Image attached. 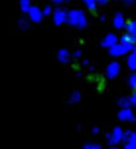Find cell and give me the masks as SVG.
Returning a JSON list of instances; mask_svg holds the SVG:
<instances>
[{"mask_svg": "<svg viewBox=\"0 0 136 149\" xmlns=\"http://www.w3.org/2000/svg\"><path fill=\"white\" fill-rule=\"evenodd\" d=\"M66 22L78 28V29H82L88 25V21H86V15L84 13V10L81 9H72L70 12H67V19Z\"/></svg>", "mask_w": 136, "mask_h": 149, "instance_id": "6da1fadb", "label": "cell"}, {"mask_svg": "<svg viewBox=\"0 0 136 149\" xmlns=\"http://www.w3.org/2000/svg\"><path fill=\"white\" fill-rule=\"evenodd\" d=\"M133 45H135V44H123V42H120V44L111 45L108 50H110V54H111V56L117 57V56H121V54L129 53L130 50H133Z\"/></svg>", "mask_w": 136, "mask_h": 149, "instance_id": "7a4b0ae2", "label": "cell"}, {"mask_svg": "<svg viewBox=\"0 0 136 149\" xmlns=\"http://www.w3.org/2000/svg\"><path fill=\"white\" fill-rule=\"evenodd\" d=\"M121 140H123V130H121V127H114L111 133H107V142L111 146H116Z\"/></svg>", "mask_w": 136, "mask_h": 149, "instance_id": "3957f363", "label": "cell"}, {"mask_svg": "<svg viewBox=\"0 0 136 149\" xmlns=\"http://www.w3.org/2000/svg\"><path fill=\"white\" fill-rule=\"evenodd\" d=\"M27 13H28L31 22H34V24H38V22L43 19V16H44V13H43V12L40 10V8H37V6H31Z\"/></svg>", "mask_w": 136, "mask_h": 149, "instance_id": "277c9868", "label": "cell"}, {"mask_svg": "<svg viewBox=\"0 0 136 149\" xmlns=\"http://www.w3.org/2000/svg\"><path fill=\"white\" fill-rule=\"evenodd\" d=\"M66 19H67V12L64 9L59 8V9L54 10V13H53V22H54V25H61V24L66 22Z\"/></svg>", "mask_w": 136, "mask_h": 149, "instance_id": "5b68a950", "label": "cell"}, {"mask_svg": "<svg viewBox=\"0 0 136 149\" xmlns=\"http://www.w3.org/2000/svg\"><path fill=\"white\" fill-rule=\"evenodd\" d=\"M119 120L120 121H135V114L129 107H121V110L119 111Z\"/></svg>", "mask_w": 136, "mask_h": 149, "instance_id": "8992f818", "label": "cell"}, {"mask_svg": "<svg viewBox=\"0 0 136 149\" xmlns=\"http://www.w3.org/2000/svg\"><path fill=\"white\" fill-rule=\"evenodd\" d=\"M119 73H120V63L119 61H111L107 67V78L114 79L116 76H119Z\"/></svg>", "mask_w": 136, "mask_h": 149, "instance_id": "52a82bcc", "label": "cell"}, {"mask_svg": "<svg viewBox=\"0 0 136 149\" xmlns=\"http://www.w3.org/2000/svg\"><path fill=\"white\" fill-rule=\"evenodd\" d=\"M114 44H117V35L116 34H107L104 37V40L101 41V45L103 47H107V48H110Z\"/></svg>", "mask_w": 136, "mask_h": 149, "instance_id": "ba28073f", "label": "cell"}, {"mask_svg": "<svg viewBox=\"0 0 136 149\" xmlns=\"http://www.w3.org/2000/svg\"><path fill=\"white\" fill-rule=\"evenodd\" d=\"M113 25H114V28H117V29H121V28H124V25H126V21H124V16H123V13H117L114 18H113Z\"/></svg>", "mask_w": 136, "mask_h": 149, "instance_id": "9c48e42d", "label": "cell"}, {"mask_svg": "<svg viewBox=\"0 0 136 149\" xmlns=\"http://www.w3.org/2000/svg\"><path fill=\"white\" fill-rule=\"evenodd\" d=\"M126 149H136V132H130L127 140L124 142Z\"/></svg>", "mask_w": 136, "mask_h": 149, "instance_id": "30bf717a", "label": "cell"}, {"mask_svg": "<svg viewBox=\"0 0 136 149\" xmlns=\"http://www.w3.org/2000/svg\"><path fill=\"white\" fill-rule=\"evenodd\" d=\"M57 58H59L60 63L66 64L67 61H69V51H67L66 48H61V50L57 53Z\"/></svg>", "mask_w": 136, "mask_h": 149, "instance_id": "8fae6325", "label": "cell"}, {"mask_svg": "<svg viewBox=\"0 0 136 149\" xmlns=\"http://www.w3.org/2000/svg\"><path fill=\"white\" fill-rule=\"evenodd\" d=\"M126 28H127V32L136 40V21H132V22L126 24Z\"/></svg>", "mask_w": 136, "mask_h": 149, "instance_id": "7c38bea8", "label": "cell"}, {"mask_svg": "<svg viewBox=\"0 0 136 149\" xmlns=\"http://www.w3.org/2000/svg\"><path fill=\"white\" fill-rule=\"evenodd\" d=\"M120 41H121L123 44H135V42H136V40H135L129 32L123 34V35H121V38H120Z\"/></svg>", "mask_w": 136, "mask_h": 149, "instance_id": "4fadbf2b", "label": "cell"}, {"mask_svg": "<svg viewBox=\"0 0 136 149\" xmlns=\"http://www.w3.org/2000/svg\"><path fill=\"white\" fill-rule=\"evenodd\" d=\"M82 2L85 3V6H86L91 12H95V10H97V5H98L97 0H82Z\"/></svg>", "mask_w": 136, "mask_h": 149, "instance_id": "5bb4252c", "label": "cell"}, {"mask_svg": "<svg viewBox=\"0 0 136 149\" xmlns=\"http://www.w3.org/2000/svg\"><path fill=\"white\" fill-rule=\"evenodd\" d=\"M127 66L130 70H136V54H130L129 58H127Z\"/></svg>", "mask_w": 136, "mask_h": 149, "instance_id": "9a60e30c", "label": "cell"}, {"mask_svg": "<svg viewBox=\"0 0 136 149\" xmlns=\"http://www.w3.org/2000/svg\"><path fill=\"white\" fill-rule=\"evenodd\" d=\"M19 6L24 12H28V9L31 8V0H19Z\"/></svg>", "mask_w": 136, "mask_h": 149, "instance_id": "2e32d148", "label": "cell"}, {"mask_svg": "<svg viewBox=\"0 0 136 149\" xmlns=\"http://www.w3.org/2000/svg\"><path fill=\"white\" fill-rule=\"evenodd\" d=\"M129 86L136 91V73H132L129 76Z\"/></svg>", "mask_w": 136, "mask_h": 149, "instance_id": "e0dca14e", "label": "cell"}, {"mask_svg": "<svg viewBox=\"0 0 136 149\" xmlns=\"http://www.w3.org/2000/svg\"><path fill=\"white\" fill-rule=\"evenodd\" d=\"M81 101V94L78 91H75L72 95H70V102H79Z\"/></svg>", "mask_w": 136, "mask_h": 149, "instance_id": "ac0fdd59", "label": "cell"}, {"mask_svg": "<svg viewBox=\"0 0 136 149\" xmlns=\"http://www.w3.org/2000/svg\"><path fill=\"white\" fill-rule=\"evenodd\" d=\"M119 104H120L121 107H129V105H130V100H127V98H120Z\"/></svg>", "mask_w": 136, "mask_h": 149, "instance_id": "d6986e66", "label": "cell"}, {"mask_svg": "<svg viewBox=\"0 0 136 149\" xmlns=\"http://www.w3.org/2000/svg\"><path fill=\"white\" fill-rule=\"evenodd\" d=\"M84 148H85V149H100L101 146H100L98 143H86Z\"/></svg>", "mask_w": 136, "mask_h": 149, "instance_id": "ffe728a7", "label": "cell"}, {"mask_svg": "<svg viewBox=\"0 0 136 149\" xmlns=\"http://www.w3.org/2000/svg\"><path fill=\"white\" fill-rule=\"evenodd\" d=\"M19 26L24 28V29H27V28H28V22H27L25 19H21V21H19Z\"/></svg>", "mask_w": 136, "mask_h": 149, "instance_id": "44dd1931", "label": "cell"}, {"mask_svg": "<svg viewBox=\"0 0 136 149\" xmlns=\"http://www.w3.org/2000/svg\"><path fill=\"white\" fill-rule=\"evenodd\" d=\"M43 13H44V16L50 15V13H51V8H50V6H45V8H44V10H43Z\"/></svg>", "mask_w": 136, "mask_h": 149, "instance_id": "7402d4cb", "label": "cell"}, {"mask_svg": "<svg viewBox=\"0 0 136 149\" xmlns=\"http://www.w3.org/2000/svg\"><path fill=\"white\" fill-rule=\"evenodd\" d=\"M129 100H130V104H132V105H136V92H135V94H133Z\"/></svg>", "mask_w": 136, "mask_h": 149, "instance_id": "603a6c76", "label": "cell"}, {"mask_svg": "<svg viewBox=\"0 0 136 149\" xmlns=\"http://www.w3.org/2000/svg\"><path fill=\"white\" fill-rule=\"evenodd\" d=\"M81 54H82V51H81V50H78V51H75L73 57H75V58H78V57H81Z\"/></svg>", "mask_w": 136, "mask_h": 149, "instance_id": "cb8c5ba5", "label": "cell"}, {"mask_svg": "<svg viewBox=\"0 0 136 149\" xmlns=\"http://www.w3.org/2000/svg\"><path fill=\"white\" fill-rule=\"evenodd\" d=\"M51 2H54L56 5H61V3L64 2V0H51Z\"/></svg>", "mask_w": 136, "mask_h": 149, "instance_id": "d4e9b609", "label": "cell"}, {"mask_svg": "<svg viewBox=\"0 0 136 149\" xmlns=\"http://www.w3.org/2000/svg\"><path fill=\"white\" fill-rule=\"evenodd\" d=\"M97 2H98V5H105L108 0H97Z\"/></svg>", "mask_w": 136, "mask_h": 149, "instance_id": "484cf974", "label": "cell"}, {"mask_svg": "<svg viewBox=\"0 0 136 149\" xmlns=\"http://www.w3.org/2000/svg\"><path fill=\"white\" fill-rule=\"evenodd\" d=\"M124 3H126V5H133L135 0H124Z\"/></svg>", "mask_w": 136, "mask_h": 149, "instance_id": "4316f807", "label": "cell"}, {"mask_svg": "<svg viewBox=\"0 0 136 149\" xmlns=\"http://www.w3.org/2000/svg\"><path fill=\"white\" fill-rule=\"evenodd\" d=\"M98 132H100V129H98L97 126H95V127H92V133H98Z\"/></svg>", "mask_w": 136, "mask_h": 149, "instance_id": "83f0119b", "label": "cell"}, {"mask_svg": "<svg viewBox=\"0 0 136 149\" xmlns=\"http://www.w3.org/2000/svg\"><path fill=\"white\" fill-rule=\"evenodd\" d=\"M133 53H135V54H136V44H135V45H133Z\"/></svg>", "mask_w": 136, "mask_h": 149, "instance_id": "f1b7e54d", "label": "cell"}]
</instances>
